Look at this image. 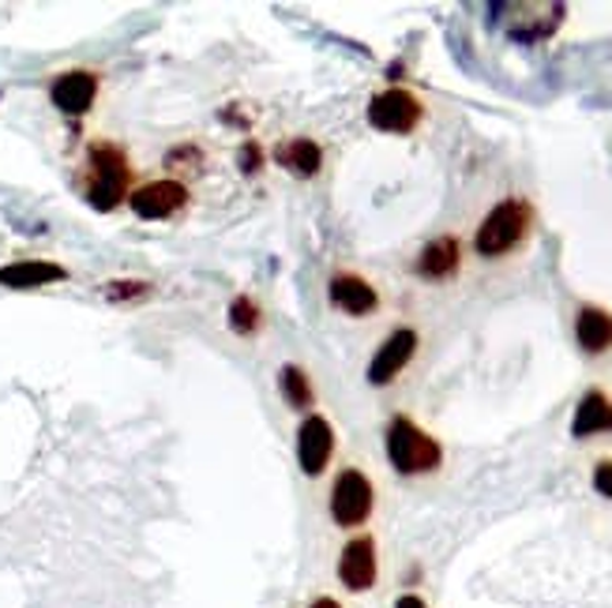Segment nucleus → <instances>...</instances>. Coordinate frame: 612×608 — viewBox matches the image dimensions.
Listing matches in <instances>:
<instances>
[{"label": "nucleus", "mask_w": 612, "mask_h": 608, "mask_svg": "<svg viewBox=\"0 0 612 608\" xmlns=\"http://www.w3.org/2000/svg\"><path fill=\"white\" fill-rule=\"evenodd\" d=\"M530 229H534V203L526 196H508L482 219V226L474 233V252L482 260L511 256L515 248H523Z\"/></svg>", "instance_id": "obj_1"}, {"label": "nucleus", "mask_w": 612, "mask_h": 608, "mask_svg": "<svg viewBox=\"0 0 612 608\" xmlns=\"http://www.w3.org/2000/svg\"><path fill=\"white\" fill-rule=\"evenodd\" d=\"M384 447H387V462L395 466V473L402 477H425L436 473L444 466V447L433 432H425L417 421H410L407 413L391 418L384 432Z\"/></svg>", "instance_id": "obj_2"}, {"label": "nucleus", "mask_w": 612, "mask_h": 608, "mask_svg": "<svg viewBox=\"0 0 612 608\" xmlns=\"http://www.w3.org/2000/svg\"><path fill=\"white\" fill-rule=\"evenodd\" d=\"M128 181H132V170H128V158L117 144H95L87 151V203L95 207V211H113V207L121 203L124 196H128Z\"/></svg>", "instance_id": "obj_3"}, {"label": "nucleus", "mask_w": 612, "mask_h": 608, "mask_svg": "<svg viewBox=\"0 0 612 608\" xmlns=\"http://www.w3.org/2000/svg\"><path fill=\"white\" fill-rule=\"evenodd\" d=\"M330 519L342 530H358L365 526L376 511V488H372L369 473L358 470V466H346L338 470L335 485H330Z\"/></svg>", "instance_id": "obj_4"}, {"label": "nucleus", "mask_w": 612, "mask_h": 608, "mask_svg": "<svg viewBox=\"0 0 612 608\" xmlns=\"http://www.w3.org/2000/svg\"><path fill=\"white\" fill-rule=\"evenodd\" d=\"M425 121V102L407 87H387L369 102V124L387 136H410Z\"/></svg>", "instance_id": "obj_5"}, {"label": "nucleus", "mask_w": 612, "mask_h": 608, "mask_svg": "<svg viewBox=\"0 0 612 608\" xmlns=\"http://www.w3.org/2000/svg\"><path fill=\"white\" fill-rule=\"evenodd\" d=\"M379 579V556H376V537L372 533H358L342 545L338 553V582L350 594H369Z\"/></svg>", "instance_id": "obj_6"}, {"label": "nucleus", "mask_w": 612, "mask_h": 608, "mask_svg": "<svg viewBox=\"0 0 612 608\" xmlns=\"http://www.w3.org/2000/svg\"><path fill=\"white\" fill-rule=\"evenodd\" d=\"M413 353H417V331H413V327H395L391 335L376 346V353H372L369 383H372V387H391V383L407 372Z\"/></svg>", "instance_id": "obj_7"}, {"label": "nucleus", "mask_w": 612, "mask_h": 608, "mask_svg": "<svg viewBox=\"0 0 612 608\" xmlns=\"http://www.w3.org/2000/svg\"><path fill=\"white\" fill-rule=\"evenodd\" d=\"M335 455V429L324 413H309L297 429V466L304 477H320Z\"/></svg>", "instance_id": "obj_8"}, {"label": "nucleus", "mask_w": 612, "mask_h": 608, "mask_svg": "<svg viewBox=\"0 0 612 608\" xmlns=\"http://www.w3.org/2000/svg\"><path fill=\"white\" fill-rule=\"evenodd\" d=\"M128 203L143 222H162V219H173V214L185 211V207H188V188L180 185V181H173V177L151 181V185L132 191Z\"/></svg>", "instance_id": "obj_9"}, {"label": "nucleus", "mask_w": 612, "mask_h": 608, "mask_svg": "<svg viewBox=\"0 0 612 608\" xmlns=\"http://www.w3.org/2000/svg\"><path fill=\"white\" fill-rule=\"evenodd\" d=\"M327 297H330V305H335L338 312L353 315V320H361V315H372V312L379 308L376 286H372L369 278H361V274H353V271L330 274Z\"/></svg>", "instance_id": "obj_10"}, {"label": "nucleus", "mask_w": 612, "mask_h": 608, "mask_svg": "<svg viewBox=\"0 0 612 608\" xmlns=\"http://www.w3.org/2000/svg\"><path fill=\"white\" fill-rule=\"evenodd\" d=\"M49 98H53L57 110L68 113V116L90 113V106H95V98H98V76L87 69L61 72V76L49 83Z\"/></svg>", "instance_id": "obj_11"}, {"label": "nucleus", "mask_w": 612, "mask_h": 608, "mask_svg": "<svg viewBox=\"0 0 612 608\" xmlns=\"http://www.w3.org/2000/svg\"><path fill=\"white\" fill-rule=\"evenodd\" d=\"M459 266H462V240L454 237V233H444V237L428 240V245L417 252L413 274L425 282H448L459 274Z\"/></svg>", "instance_id": "obj_12"}, {"label": "nucleus", "mask_w": 612, "mask_h": 608, "mask_svg": "<svg viewBox=\"0 0 612 608\" xmlns=\"http://www.w3.org/2000/svg\"><path fill=\"white\" fill-rule=\"evenodd\" d=\"M575 343L586 357H601L612 349V312L601 305H583L575 312Z\"/></svg>", "instance_id": "obj_13"}, {"label": "nucleus", "mask_w": 612, "mask_h": 608, "mask_svg": "<svg viewBox=\"0 0 612 608\" xmlns=\"http://www.w3.org/2000/svg\"><path fill=\"white\" fill-rule=\"evenodd\" d=\"M601 432H612V398L601 387H590L575 406L572 436L590 439V436H601Z\"/></svg>", "instance_id": "obj_14"}, {"label": "nucleus", "mask_w": 612, "mask_h": 608, "mask_svg": "<svg viewBox=\"0 0 612 608\" xmlns=\"http://www.w3.org/2000/svg\"><path fill=\"white\" fill-rule=\"evenodd\" d=\"M64 278H68V271L49 260H15V263L0 266V286L4 289H38V286L64 282Z\"/></svg>", "instance_id": "obj_15"}, {"label": "nucleus", "mask_w": 612, "mask_h": 608, "mask_svg": "<svg viewBox=\"0 0 612 608\" xmlns=\"http://www.w3.org/2000/svg\"><path fill=\"white\" fill-rule=\"evenodd\" d=\"M275 158H278V165L293 170L297 177H316V173L324 170V151H320V144H316V139H304V136L278 144Z\"/></svg>", "instance_id": "obj_16"}, {"label": "nucleus", "mask_w": 612, "mask_h": 608, "mask_svg": "<svg viewBox=\"0 0 612 608\" xmlns=\"http://www.w3.org/2000/svg\"><path fill=\"white\" fill-rule=\"evenodd\" d=\"M278 390H283L289 410L304 413V418H309V410L316 406V387H312L309 372L297 369V364H286V369L278 372Z\"/></svg>", "instance_id": "obj_17"}, {"label": "nucleus", "mask_w": 612, "mask_h": 608, "mask_svg": "<svg viewBox=\"0 0 612 608\" xmlns=\"http://www.w3.org/2000/svg\"><path fill=\"white\" fill-rule=\"evenodd\" d=\"M260 308H255V301L248 294H241V297H234V305H229V327L237 331V335L241 338H252L255 331H260Z\"/></svg>", "instance_id": "obj_18"}, {"label": "nucleus", "mask_w": 612, "mask_h": 608, "mask_svg": "<svg viewBox=\"0 0 612 608\" xmlns=\"http://www.w3.org/2000/svg\"><path fill=\"white\" fill-rule=\"evenodd\" d=\"M203 165V151L196 144H180L165 154V170H177V173H200Z\"/></svg>", "instance_id": "obj_19"}, {"label": "nucleus", "mask_w": 612, "mask_h": 608, "mask_svg": "<svg viewBox=\"0 0 612 608\" xmlns=\"http://www.w3.org/2000/svg\"><path fill=\"white\" fill-rule=\"evenodd\" d=\"M105 297L110 301H143V297H151V282H139V278H121V282H110L105 286Z\"/></svg>", "instance_id": "obj_20"}, {"label": "nucleus", "mask_w": 612, "mask_h": 608, "mask_svg": "<svg viewBox=\"0 0 612 608\" xmlns=\"http://www.w3.org/2000/svg\"><path fill=\"white\" fill-rule=\"evenodd\" d=\"M237 170L245 173V177H255V173L263 170V151L255 139H245L241 144V154H237Z\"/></svg>", "instance_id": "obj_21"}, {"label": "nucleus", "mask_w": 612, "mask_h": 608, "mask_svg": "<svg viewBox=\"0 0 612 608\" xmlns=\"http://www.w3.org/2000/svg\"><path fill=\"white\" fill-rule=\"evenodd\" d=\"M594 488L605 499H612V458H601V462L594 466Z\"/></svg>", "instance_id": "obj_22"}, {"label": "nucleus", "mask_w": 612, "mask_h": 608, "mask_svg": "<svg viewBox=\"0 0 612 608\" xmlns=\"http://www.w3.org/2000/svg\"><path fill=\"white\" fill-rule=\"evenodd\" d=\"M395 608H428V605H425V597H421V594H402L399 601H395Z\"/></svg>", "instance_id": "obj_23"}, {"label": "nucleus", "mask_w": 612, "mask_h": 608, "mask_svg": "<svg viewBox=\"0 0 612 608\" xmlns=\"http://www.w3.org/2000/svg\"><path fill=\"white\" fill-rule=\"evenodd\" d=\"M309 608H342V605H338L335 597H316V601H312Z\"/></svg>", "instance_id": "obj_24"}]
</instances>
